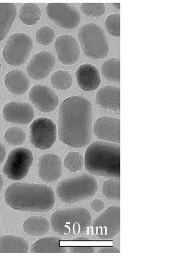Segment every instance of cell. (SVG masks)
<instances>
[{
    "label": "cell",
    "mask_w": 174,
    "mask_h": 257,
    "mask_svg": "<svg viewBox=\"0 0 174 257\" xmlns=\"http://www.w3.org/2000/svg\"><path fill=\"white\" fill-rule=\"evenodd\" d=\"M93 106L81 96L65 99L60 104L58 134L60 140L72 148H81L92 140Z\"/></svg>",
    "instance_id": "6da1fadb"
},
{
    "label": "cell",
    "mask_w": 174,
    "mask_h": 257,
    "mask_svg": "<svg viewBox=\"0 0 174 257\" xmlns=\"http://www.w3.org/2000/svg\"><path fill=\"white\" fill-rule=\"evenodd\" d=\"M5 199L12 208L24 211L45 212L55 203L53 190L45 185L17 182L9 186Z\"/></svg>",
    "instance_id": "7a4b0ae2"
},
{
    "label": "cell",
    "mask_w": 174,
    "mask_h": 257,
    "mask_svg": "<svg viewBox=\"0 0 174 257\" xmlns=\"http://www.w3.org/2000/svg\"><path fill=\"white\" fill-rule=\"evenodd\" d=\"M85 167L91 174L120 178V146L117 143L97 141L88 148Z\"/></svg>",
    "instance_id": "3957f363"
},
{
    "label": "cell",
    "mask_w": 174,
    "mask_h": 257,
    "mask_svg": "<svg viewBox=\"0 0 174 257\" xmlns=\"http://www.w3.org/2000/svg\"><path fill=\"white\" fill-rule=\"evenodd\" d=\"M53 230L65 236H74L86 234L91 225L92 218L89 211L81 207L59 210L51 217Z\"/></svg>",
    "instance_id": "277c9868"
},
{
    "label": "cell",
    "mask_w": 174,
    "mask_h": 257,
    "mask_svg": "<svg viewBox=\"0 0 174 257\" xmlns=\"http://www.w3.org/2000/svg\"><path fill=\"white\" fill-rule=\"evenodd\" d=\"M98 190L97 180L91 175L82 174L64 179L56 188L59 198L66 204H73L94 197Z\"/></svg>",
    "instance_id": "5b68a950"
},
{
    "label": "cell",
    "mask_w": 174,
    "mask_h": 257,
    "mask_svg": "<svg viewBox=\"0 0 174 257\" xmlns=\"http://www.w3.org/2000/svg\"><path fill=\"white\" fill-rule=\"evenodd\" d=\"M78 39L85 55L92 59L106 57L109 53V44L103 29L93 23L82 26L78 32Z\"/></svg>",
    "instance_id": "8992f818"
},
{
    "label": "cell",
    "mask_w": 174,
    "mask_h": 257,
    "mask_svg": "<svg viewBox=\"0 0 174 257\" xmlns=\"http://www.w3.org/2000/svg\"><path fill=\"white\" fill-rule=\"evenodd\" d=\"M33 49V43L29 37L24 33H16L8 39L3 51L7 63L13 66L24 64Z\"/></svg>",
    "instance_id": "52a82bcc"
},
{
    "label": "cell",
    "mask_w": 174,
    "mask_h": 257,
    "mask_svg": "<svg viewBox=\"0 0 174 257\" xmlns=\"http://www.w3.org/2000/svg\"><path fill=\"white\" fill-rule=\"evenodd\" d=\"M93 233L101 240H109L120 230V207L111 206L98 217L93 223Z\"/></svg>",
    "instance_id": "ba28073f"
},
{
    "label": "cell",
    "mask_w": 174,
    "mask_h": 257,
    "mask_svg": "<svg viewBox=\"0 0 174 257\" xmlns=\"http://www.w3.org/2000/svg\"><path fill=\"white\" fill-rule=\"evenodd\" d=\"M33 161V155L29 150L16 149L10 153L3 172L11 180H21L27 176Z\"/></svg>",
    "instance_id": "9c48e42d"
},
{
    "label": "cell",
    "mask_w": 174,
    "mask_h": 257,
    "mask_svg": "<svg viewBox=\"0 0 174 257\" xmlns=\"http://www.w3.org/2000/svg\"><path fill=\"white\" fill-rule=\"evenodd\" d=\"M56 125L49 118L37 119L30 126V142L37 149L42 150L50 149L56 142Z\"/></svg>",
    "instance_id": "30bf717a"
},
{
    "label": "cell",
    "mask_w": 174,
    "mask_h": 257,
    "mask_svg": "<svg viewBox=\"0 0 174 257\" xmlns=\"http://www.w3.org/2000/svg\"><path fill=\"white\" fill-rule=\"evenodd\" d=\"M48 17L56 25L65 29H73L81 21L79 13L66 4H50L46 8Z\"/></svg>",
    "instance_id": "8fae6325"
},
{
    "label": "cell",
    "mask_w": 174,
    "mask_h": 257,
    "mask_svg": "<svg viewBox=\"0 0 174 257\" xmlns=\"http://www.w3.org/2000/svg\"><path fill=\"white\" fill-rule=\"evenodd\" d=\"M55 59L50 53L43 51L35 55L27 66L28 76L34 80L46 79L55 65Z\"/></svg>",
    "instance_id": "7c38bea8"
},
{
    "label": "cell",
    "mask_w": 174,
    "mask_h": 257,
    "mask_svg": "<svg viewBox=\"0 0 174 257\" xmlns=\"http://www.w3.org/2000/svg\"><path fill=\"white\" fill-rule=\"evenodd\" d=\"M29 97L30 101L44 113H50L58 106L59 100L57 95L47 86L38 85L30 91Z\"/></svg>",
    "instance_id": "4fadbf2b"
},
{
    "label": "cell",
    "mask_w": 174,
    "mask_h": 257,
    "mask_svg": "<svg viewBox=\"0 0 174 257\" xmlns=\"http://www.w3.org/2000/svg\"><path fill=\"white\" fill-rule=\"evenodd\" d=\"M55 48L59 61L64 65L76 63L80 57L79 47L76 40L71 35L59 36Z\"/></svg>",
    "instance_id": "5bb4252c"
},
{
    "label": "cell",
    "mask_w": 174,
    "mask_h": 257,
    "mask_svg": "<svg viewBox=\"0 0 174 257\" xmlns=\"http://www.w3.org/2000/svg\"><path fill=\"white\" fill-rule=\"evenodd\" d=\"M4 116L9 122L26 125L33 120L34 112L32 106L28 103L11 102L5 106Z\"/></svg>",
    "instance_id": "9a60e30c"
},
{
    "label": "cell",
    "mask_w": 174,
    "mask_h": 257,
    "mask_svg": "<svg viewBox=\"0 0 174 257\" xmlns=\"http://www.w3.org/2000/svg\"><path fill=\"white\" fill-rule=\"evenodd\" d=\"M94 133L100 139L120 143V120L117 118L104 116L95 123Z\"/></svg>",
    "instance_id": "2e32d148"
},
{
    "label": "cell",
    "mask_w": 174,
    "mask_h": 257,
    "mask_svg": "<svg viewBox=\"0 0 174 257\" xmlns=\"http://www.w3.org/2000/svg\"><path fill=\"white\" fill-rule=\"evenodd\" d=\"M38 173L41 179L46 182L57 180L62 174V162L54 154H46L40 159Z\"/></svg>",
    "instance_id": "e0dca14e"
},
{
    "label": "cell",
    "mask_w": 174,
    "mask_h": 257,
    "mask_svg": "<svg viewBox=\"0 0 174 257\" xmlns=\"http://www.w3.org/2000/svg\"><path fill=\"white\" fill-rule=\"evenodd\" d=\"M76 75L78 86L84 91L96 90L101 83L98 69L91 64L80 65L76 72Z\"/></svg>",
    "instance_id": "ac0fdd59"
},
{
    "label": "cell",
    "mask_w": 174,
    "mask_h": 257,
    "mask_svg": "<svg viewBox=\"0 0 174 257\" xmlns=\"http://www.w3.org/2000/svg\"><path fill=\"white\" fill-rule=\"evenodd\" d=\"M96 102L102 108L114 112L120 111V89L113 86L101 88L96 95Z\"/></svg>",
    "instance_id": "d6986e66"
},
{
    "label": "cell",
    "mask_w": 174,
    "mask_h": 257,
    "mask_svg": "<svg viewBox=\"0 0 174 257\" xmlns=\"http://www.w3.org/2000/svg\"><path fill=\"white\" fill-rule=\"evenodd\" d=\"M5 84L10 92L19 95L27 92L30 86V82L24 72L14 70L6 76Z\"/></svg>",
    "instance_id": "ffe728a7"
},
{
    "label": "cell",
    "mask_w": 174,
    "mask_h": 257,
    "mask_svg": "<svg viewBox=\"0 0 174 257\" xmlns=\"http://www.w3.org/2000/svg\"><path fill=\"white\" fill-rule=\"evenodd\" d=\"M17 14L13 4H0V42L8 35Z\"/></svg>",
    "instance_id": "44dd1931"
},
{
    "label": "cell",
    "mask_w": 174,
    "mask_h": 257,
    "mask_svg": "<svg viewBox=\"0 0 174 257\" xmlns=\"http://www.w3.org/2000/svg\"><path fill=\"white\" fill-rule=\"evenodd\" d=\"M60 239L57 237H46L41 239L33 244L32 253H66L67 248L60 245Z\"/></svg>",
    "instance_id": "7402d4cb"
},
{
    "label": "cell",
    "mask_w": 174,
    "mask_h": 257,
    "mask_svg": "<svg viewBox=\"0 0 174 257\" xmlns=\"http://www.w3.org/2000/svg\"><path fill=\"white\" fill-rule=\"evenodd\" d=\"M29 245L23 239L13 235L0 237V253H27Z\"/></svg>",
    "instance_id": "603a6c76"
},
{
    "label": "cell",
    "mask_w": 174,
    "mask_h": 257,
    "mask_svg": "<svg viewBox=\"0 0 174 257\" xmlns=\"http://www.w3.org/2000/svg\"><path fill=\"white\" fill-rule=\"evenodd\" d=\"M50 223L48 220L41 216H31L24 224L25 232L32 236H42L49 230Z\"/></svg>",
    "instance_id": "cb8c5ba5"
},
{
    "label": "cell",
    "mask_w": 174,
    "mask_h": 257,
    "mask_svg": "<svg viewBox=\"0 0 174 257\" xmlns=\"http://www.w3.org/2000/svg\"><path fill=\"white\" fill-rule=\"evenodd\" d=\"M19 19L24 24H36L41 18V11L39 7L33 4L24 5L19 11Z\"/></svg>",
    "instance_id": "d4e9b609"
},
{
    "label": "cell",
    "mask_w": 174,
    "mask_h": 257,
    "mask_svg": "<svg viewBox=\"0 0 174 257\" xmlns=\"http://www.w3.org/2000/svg\"><path fill=\"white\" fill-rule=\"evenodd\" d=\"M102 74L108 81L118 83L120 81V61L113 58L104 62L102 67Z\"/></svg>",
    "instance_id": "484cf974"
},
{
    "label": "cell",
    "mask_w": 174,
    "mask_h": 257,
    "mask_svg": "<svg viewBox=\"0 0 174 257\" xmlns=\"http://www.w3.org/2000/svg\"><path fill=\"white\" fill-rule=\"evenodd\" d=\"M52 86L57 90H68L73 84V79L68 71L60 70L55 72L51 78Z\"/></svg>",
    "instance_id": "4316f807"
},
{
    "label": "cell",
    "mask_w": 174,
    "mask_h": 257,
    "mask_svg": "<svg viewBox=\"0 0 174 257\" xmlns=\"http://www.w3.org/2000/svg\"><path fill=\"white\" fill-rule=\"evenodd\" d=\"M118 179L111 178L103 183L102 194L109 200H120V181Z\"/></svg>",
    "instance_id": "83f0119b"
},
{
    "label": "cell",
    "mask_w": 174,
    "mask_h": 257,
    "mask_svg": "<svg viewBox=\"0 0 174 257\" xmlns=\"http://www.w3.org/2000/svg\"><path fill=\"white\" fill-rule=\"evenodd\" d=\"M63 164L69 172L77 173L81 170L84 165V158L78 152H70L66 156Z\"/></svg>",
    "instance_id": "f1b7e54d"
},
{
    "label": "cell",
    "mask_w": 174,
    "mask_h": 257,
    "mask_svg": "<svg viewBox=\"0 0 174 257\" xmlns=\"http://www.w3.org/2000/svg\"><path fill=\"white\" fill-rule=\"evenodd\" d=\"M26 136L24 131L19 127L10 128L6 133L5 139L10 145L18 146L26 141Z\"/></svg>",
    "instance_id": "f546056e"
},
{
    "label": "cell",
    "mask_w": 174,
    "mask_h": 257,
    "mask_svg": "<svg viewBox=\"0 0 174 257\" xmlns=\"http://www.w3.org/2000/svg\"><path fill=\"white\" fill-rule=\"evenodd\" d=\"M55 36V32L53 29L48 26H44L37 31L36 38L40 44L48 46L53 42Z\"/></svg>",
    "instance_id": "4dcf8cb0"
},
{
    "label": "cell",
    "mask_w": 174,
    "mask_h": 257,
    "mask_svg": "<svg viewBox=\"0 0 174 257\" xmlns=\"http://www.w3.org/2000/svg\"><path fill=\"white\" fill-rule=\"evenodd\" d=\"M81 10L88 17H100L106 13V7L103 4H83Z\"/></svg>",
    "instance_id": "1f68e13d"
},
{
    "label": "cell",
    "mask_w": 174,
    "mask_h": 257,
    "mask_svg": "<svg viewBox=\"0 0 174 257\" xmlns=\"http://www.w3.org/2000/svg\"><path fill=\"white\" fill-rule=\"evenodd\" d=\"M106 27L110 34L120 36V15L114 14L109 16L106 21Z\"/></svg>",
    "instance_id": "d6a6232c"
},
{
    "label": "cell",
    "mask_w": 174,
    "mask_h": 257,
    "mask_svg": "<svg viewBox=\"0 0 174 257\" xmlns=\"http://www.w3.org/2000/svg\"><path fill=\"white\" fill-rule=\"evenodd\" d=\"M68 250L72 253H94L95 249L89 245H76L68 247Z\"/></svg>",
    "instance_id": "836d02e7"
},
{
    "label": "cell",
    "mask_w": 174,
    "mask_h": 257,
    "mask_svg": "<svg viewBox=\"0 0 174 257\" xmlns=\"http://www.w3.org/2000/svg\"><path fill=\"white\" fill-rule=\"evenodd\" d=\"M91 207L96 212H100L105 207V203L100 199H95L91 204Z\"/></svg>",
    "instance_id": "e575fe53"
},
{
    "label": "cell",
    "mask_w": 174,
    "mask_h": 257,
    "mask_svg": "<svg viewBox=\"0 0 174 257\" xmlns=\"http://www.w3.org/2000/svg\"><path fill=\"white\" fill-rule=\"evenodd\" d=\"M98 253H120V250L116 247H104L100 248L98 251Z\"/></svg>",
    "instance_id": "d590c367"
},
{
    "label": "cell",
    "mask_w": 174,
    "mask_h": 257,
    "mask_svg": "<svg viewBox=\"0 0 174 257\" xmlns=\"http://www.w3.org/2000/svg\"><path fill=\"white\" fill-rule=\"evenodd\" d=\"M7 155V152L5 147L0 143V164L5 160Z\"/></svg>",
    "instance_id": "8d00e7d4"
},
{
    "label": "cell",
    "mask_w": 174,
    "mask_h": 257,
    "mask_svg": "<svg viewBox=\"0 0 174 257\" xmlns=\"http://www.w3.org/2000/svg\"><path fill=\"white\" fill-rule=\"evenodd\" d=\"M3 186H4V179H3V178L2 176L1 175V174H0V192H1V191L2 190Z\"/></svg>",
    "instance_id": "74e56055"
},
{
    "label": "cell",
    "mask_w": 174,
    "mask_h": 257,
    "mask_svg": "<svg viewBox=\"0 0 174 257\" xmlns=\"http://www.w3.org/2000/svg\"><path fill=\"white\" fill-rule=\"evenodd\" d=\"M113 6H114V7H115V8H116L117 9L120 10V4H113Z\"/></svg>",
    "instance_id": "f35d334b"
},
{
    "label": "cell",
    "mask_w": 174,
    "mask_h": 257,
    "mask_svg": "<svg viewBox=\"0 0 174 257\" xmlns=\"http://www.w3.org/2000/svg\"><path fill=\"white\" fill-rule=\"evenodd\" d=\"M2 64L0 63V71H1Z\"/></svg>",
    "instance_id": "ab89813d"
}]
</instances>
